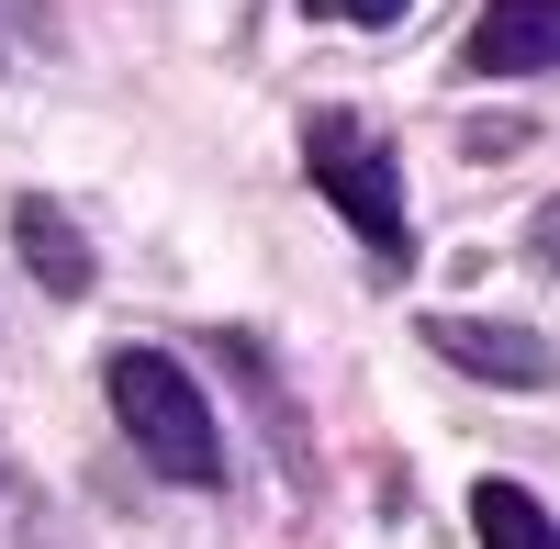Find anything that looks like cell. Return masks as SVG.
<instances>
[{"label":"cell","instance_id":"4","mask_svg":"<svg viewBox=\"0 0 560 549\" xmlns=\"http://www.w3.org/2000/svg\"><path fill=\"white\" fill-rule=\"evenodd\" d=\"M471 68H482V79H538V68H560V0H482Z\"/></svg>","mask_w":560,"mask_h":549},{"label":"cell","instance_id":"1","mask_svg":"<svg viewBox=\"0 0 560 549\" xmlns=\"http://www.w3.org/2000/svg\"><path fill=\"white\" fill-rule=\"evenodd\" d=\"M102 393H113V427L135 437V460H158L168 482H224V427L168 348H113Z\"/></svg>","mask_w":560,"mask_h":549},{"label":"cell","instance_id":"2","mask_svg":"<svg viewBox=\"0 0 560 549\" xmlns=\"http://www.w3.org/2000/svg\"><path fill=\"white\" fill-rule=\"evenodd\" d=\"M303 157H314V191L359 224V247L404 269V258H415V224H404V168L370 147L348 113H314V124H303Z\"/></svg>","mask_w":560,"mask_h":549},{"label":"cell","instance_id":"5","mask_svg":"<svg viewBox=\"0 0 560 549\" xmlns=\"http://www.w3.org/2000/svg\"><path fill=\"white\" fill-rule=\"evenodd\" d=\"M12 247H23V269H34L57 303H79V292H90V236H79V213H68V202L23 191V202H12Z\"/></svg>","mask_w":560,"mask_h":549},{"label":"cell","instance_id":"3","mask_svg":"<svg viewBox=\"0 0 560 549\" xmlns=\"http://www.w3.org/2000/svg\"><path fill=\"white\" fill-rule=\"evenodd\" d=\"M427 348L459 359V371L493 382V393H549L560 382V348L538 326H493V314H427Z\"/></svg>","mask_w":560,"mask_h":549},{"label":"cell","instance_id":"6","mask_svg":"<svg viewBox=\"0 0 560 549\" xmlns=\"http://www.w3.org/2000/svg\"><path fill=\"white\" fill-rule=\"evenodd\" d=\"M471 538L482 549H560V527H549V505L527 482H482L471 493Z\"/></svg>","mask_w":560,"mask_h":549},{"label":"cell","instance_id":"7","mask_svg":"<svg viewBox=\"0 0 560 549\" xmlns=\"http://www.w3.org/2000/svg\"><path fill=\"white\" fill-rule=\"evenodd\" d=\"M314 23H348V34H382V23H404L415 0H303Z\"/></svg>","mask_w":560,"mask_h":549},{"label":"cell","instance_id":"8","mask_svg":"<svg viewBox=\"0 0 560 549\" xmlns=\"http://www.w3.org/2000/svg\"><path fill=\"white\" fill-rule=\"evenodd\" d=\"M527 247H538V258L560 269V202H538V224H527Z\"/></svg>","mask_w":560,"mask_h":549}]
</instances>
